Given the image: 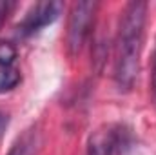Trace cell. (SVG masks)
Returning <instances> with one entry per match:
<instances>
[{
	"label": "cell",
	"instance_id": "obj_6",
	"mask_svg": "<svg viewBox=\"0 0 156 155\" xmlns=\"http://www.w3.org/2000/svg\"><path fill=\"white\" fill-rule=\"evenodd\" d=\"M20 78H22L20 77V71L16 68H13V66L0 68V95L15 89L20 84Z\"/></svg>",
	"mask_w": 156,
	"mask_h": 155
},
{
	"label": "cell",
	"instance_id": "obj_9",
	"mask_svg": "<svg viewBox=\"0 0 156 155\" xmlns=\"http://www.w3.org/2000/svg\"><path fill=\"white\" fill-rule=\"evenodd\" d=\"M153 97L156 102V53H154V62H153Z\"/></svg>",
	"mask_w": 156,
	"mask_h": 155
},
{
	"label": "cell",
	"instance_id": "obj_2",
	"mask_svg": "<svg viewBox=\"0 0 156 155\" xmlns=\"http://www.w3.org/2000/svg\"><path fill=\"white\" fill-rule=\"evenodd\" d=\"M98 11V2H91V0H82L75 2L69 13V20H67V49L71 57L80 55L83 44L87 42L93 24H94V17Z\"/></svg>",
	"mask_w": 156,
	"mask_h": 155
},
{
	"label": "cell",
	"instance_id": "obj_1",
	"mask_svg": "<svg viewBox=\"0 0 156 155\" xmlns=\"http://www.w3.org/2000/svg\"><path fill=\"white\" fill-rule=\"evenodd\" d=\"M147 20V4L134 0L125 4L118 22V37L115 47V84L118 91H131L138 73L144 49V33Z\"/></svg>",
	"mask_w": 156,
	"mask_h": 155
},
{
	"label": "cell",
	"instance_id": "obj_10",
	"mask_svg": "<svg viewBox=\"0 0 156 155\" xmlns=\"http://www.w3.org/2000/svg\"><path fill=\"white\" fill-rule=\"evenodd\" d=\"M5 126H7V117L4 115V113H0V131H2Z\"/></svg>",
	"mask_w": 156,
	"mask_h": 155
},
{
	"label": "cell",
	"instance_id": "obj_5",
	"mask_svg": "<svg viewBox=\"0 0 156 155\" xmlns=\"http://www.w3.org/2000/svg\"><path fill=\"white\" fill-rule=\"evenodd\" d=\"M40 144H42L40 133L35 128H31L16 139V142L11 146L7 155H37L40 150Z\"/></svg>",
	"mask_w": 156,
	"mask_h": 155
},
{
	"label": "cell",
	"instance_id": "obj_8",
	"mask_svg": "<svg viewBox=\"0 0 156 155\" xmlns=\"http://www.w3.org/2000/svg\"><path fill=\"white\" fill-rule=\"evenodd\" d=\"M11 7H13L11 2H7V0H0V29H2V26H4V22H5V18H7Z\"/></svg>",
	"mask_w": 156,
	"mask_h": 155
},
{
	"label": "cell",
	"instance_id": "obj_7",
	"mask_svg": "<svg viewBox=\"0 0 156 155\" xmlns=\"http://www.w3.org/2000/svg\"><path fill=\"white\" fill-rule=\"evenodd\" d=\"M15 59H16V49H15V46H11L9 42H2V40H0V68L13 66Z\"/></svg>",
	"mask_w": 156,
	"mask_h": 155
},
{
	"label": "cell",
	"instance_id": "obj_3",
	"mask_svg": "<svg viewBox=\"0 0 156 155\" xmlns=\"http://www.w3.org/2000/svg\"><path fill=\"white\" fill-rule=\"evenodd\" d=\"M131 130L123 124H105L91 133L87 155H123L131 146Z\"/></svg>",
	"mask_w": 156,
	"mask_h": 155
},
{
	"label": "cell",
	"instance_id": "obj_4",
	"mask_svg": "<svg viewBox=\"0 0 156 155\" xmlns=\"http://www.w3.org/2000/svg\"><path fill=\"white\" fill-rule=\"evenodd\" d=\"M64 6L62 2L56 0H45V2H37L22 18V22L16 28V35L20 39H29L33 35L40 33L44 28L51 26L53 22L58 20Z\"/></svg>",
	"mask_w": 156,
	"mask_h": 155
}]
</instances>
